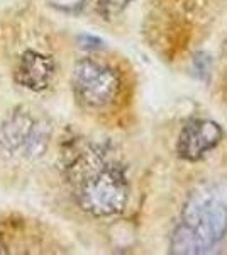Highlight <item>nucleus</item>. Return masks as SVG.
<instances>
[{"label": "nucleus", "mask_w": 227, "mask_h": 255, "mask_svg": "<svg viewBox=\"0 0 227 255\" xmlns=\"http://www.w3.org/2000/svg\"><path fill=\"white\" fill-rule=\"evenodd\" d=\"M51 131L46 118L34 116L27 108H15L0 123V148L24 160H36L46 153Z\"/></svg>", "instance_id": "nucleus-3"}, {"label": "nucleus", "mask_w": 227, "mask_h": 255, "mask_svg": "<svg viewBox=\"0 0 227 255\" xmlns=\"http://www.w3.org/2000/svg\"><path fill=\"white\" fill-rule=\"evenodd\" d=\"M104 2H105V5L110 7V9L119 10V9H122V7H126L131 0H104Z\"/></svg>", "instance_id": "nucleus-7"}, {"label": "nucleus", "mask_w": 227, "mask_h": 255, "mask_svg": "<svg viewBox=\"0 0 227 255\" xmlns=\"http://www.w3.org/2000/svg\"><path fill=\"white\" fill-rule=\"evenodd\" d=\"M55 5H60V7H73V5H78L81 3L83 0H51Z\"/></svg>", "instance_id": "nucleus-8"}, {"label": "nucleus", "mask_w": 227, "mask_h": 255, "mask_svg": "<svg viewBox=\"0 0 227 255\" xmlns=\"http://www.w3.org/2000/svg\"><path fill=\"white\" fill-rule=\"evenodd\" d=\"M227 233V204L216 194H197L185 206L171 235L173 254H205Z\"/></svg>", "instance_id": "nucleus-2"}, {"label": "nucleus", "mask_w": 227, "mask_h": 255, "mask_svg": "<svg viewBox=\"0 0 227 255\" xmlns=\"http://www.w3.org/2000/svg\"><path fill=\"white\" fill-rule=\"evenodd\" d=\"M55 75V63L49 56L38 53L34 49H27L19 58V63L15 67L14 79L20 87L41 92L49 87Z\"/></svg>", "instance_id": "nucleus-6"}, {"label": "nucleus", "mask_w": 227, "mask_h": 255, "mask_svg": "<svg viewBox=\"0 0 227 255\" xmlns=\"http://www.w3.org/2000/svg\"><path fill=\"white\" fill-rule=\"evenodd\" d=\"M75 199L93 216H112L127 203V180L124 170L97 148H86L67 165Z\"/></svg>", "instance_id": "nucleus-1"}, {"label": "nucleus", "mask_w": 227, "mask_h": 255, "mask_svg": "<svg viewBox=\"0 0 227 255\" xmlns=\"http://www.w3.org/2000/svg\"><path fill=\"white\" fill-rule=\"evenodd\" d=\"M222 139V129L210 119H193L181 129L178 153L181 158L195 162L214 150Z\"/></svg>", "instance_id": "nucleus-5"}, {"label": "nucleus", "mask_w": 227, "mask_h": 255, "mask_svg": "<svg viewBox=\"0 0 227 255\" xmlns=\"http://www.w3.org/2000/svg\"><path fill=\"white\" fill-rule=\"evenodd\" d=\"M121 82L117 73L104 63L80 60L73 70V90L78 101L86 108H105L117 97Z\"/></svg>", "instance_id": "nucleus-4"}]
</instances>
